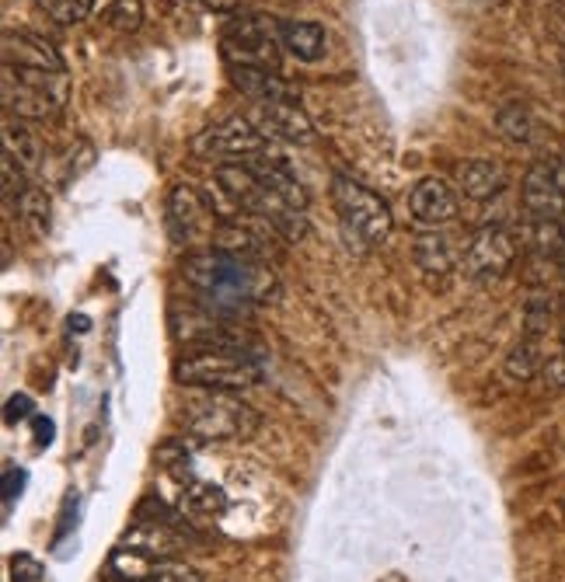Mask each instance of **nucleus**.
Returning <instances> with one entry per match:
<instances>
[{"instance_id": "1", "label": "nucleus", "mask_w": 565, "mask_h": 582, "mask_svg": "<svg viewBox=\"0 0 565 582\" xmlns=\"http://www.w3.org/2000/svg\"><path fill=\"white\" fill-rule=\"evenodd\" d=\"M182 276L213 315L237 318L242 310L269 304L279 294V279L266 262L234 258L224 252H195L182 262Z\"/></svg>"}, {"instance_id": "2", "label": "nucleus", "mask_w": 565, "mask_h": 582, "mask_svg": "<svg viewBox=\"0 0 565 582\" xmlns=\"http://www.w3.org/2000/svg\"><path fill=\"white\" fill-rule=\"evenodd\" d=\"M200 391V388H195ZM182 433L200 440V443H221V440H248L258 433V412L245 405L242 398H234V391H200L185 398L182 409Z\"/></svg>"}, {"instance_id": "3", "label": "nucleus", "mask_w": 565, "mask_h": 582, "mask_svg": "<svg viewBox=\"0 0 565 582\" xmlns=\"http://www.w3.org/2000/svg\"><path fill=\"white\" fill-rule=\"evenodd\" d=\"M258 377H263V360L242 349L189 346V352L175 363L179 384L200 391H245L258 384Z\"/></svg>"}, {"instance_id": "4", "label": "nucleus", "mask_w": 565, "mask_h": 582, "mask_svg": "<svg viewBox=\"0 0 565 582\" xmlns=\"http://www.w3.org/2000/svg\"><path fill=\"white\" fill-rule=\"evenodd\" d=\"M279 21L269 14H234L221 35V53L227 66L279 71Z\"/></svg>"}, {"instance_id": "5", "label": "nucleus", "mask_w": 565, "mask_h": 582, "mask_svg": "<svg viewBox=\"0 0 565 582\" xmlns=\"http://www.w3.org/2000/svg\"><path fill=\"white\" fill-rule=\"evenodd\" d=\"M332 203H335V213L342 220L345 234L360 237L363 244H384L391 237L395 220H391L387 203H384L377 192H371L366 186L353 182L350 174H335Z\"/></svg>"}, {"instance_id": "6", "label": "nucleus", "mask_w": 565, "mask_h": 582, "mask_svg": "<svg viewBox=\"0 0 565 582\" xmlns=\"http://www.w3.org/2000/svg\"><path fill=\"white\" fill-rule=\"evenodd\" d=\"M192 154L210 161H227V165H255L269 161V137L258 133V126L248 116H231L224 123H213L203 133L192 137Z\"/></svg>"}, {"instance_id": "7", "label": "nucleus", "mask_w": 565, "mask_h": 582, "mask_svg": "<svg viewBox=\"0 0 565 582\" xmlns=\"http://www.w3.org/2000/svg\"><path fill=\"white\" fill-rule=\"evenodd\" d=\"M516 252H520V241L513 231L507 227H482L475 231L468 241H465V258H461V268L478 279V283H489V279H499L510 273V265L516 262Z\"/></svg>"}, {"instance_id": "8", "label": "nucleus", "mask_w": 565, "mask_h": 582, "mask_svg": "<svg viewBox=\"0 0 565 582\" xmlns=\"http://www.w3.org/2000/svg\"><path fill=\"white\" fill-rule=\"evenodd\" d=\"M216 227H221V220L213 216L203 192H195L185 182L168 192V231H171V241L189 244V241H200L206 234H216Z\"/></svg>"}, {"instance_id": "9", "label": "nucleus", "mask_w": 565, "mask_h": 582, "mask_svg": "<svg viewBox=\"0 0 565 582\" xmlns=\"http://www.w3.org/2000/svg\"><path fill=\"white\" fill-rule=\"evenodd\" d=\"M248 119L258 126V133H266L273 140H287V144H311L315 140V126L303 116L297 102H255Z\"/></svg>"}, {"instance_id": "10", "label": "nucleus", "mask_w": 565, "mask_h": 582, "mask_svg": "<svg viewBox=\"0 0 565 582\" xmlns=\"http://www.w3.org/2000/svg\"><path fill=\"white\" fill-rule=\"evenodd\" d=\"M4 108L21 123H46V119L60 116L63 102L56 95H50L46 87L21 81L11 66H4Z\"/></svg>"}, {"instance_id": "11", "label": "nucleus", "mask_w": 565, "mask_h": 582, "mask_svg": "<svg viewBox=\"0 0 565 582\" xmlns=\"http://www.w3.org/2000/svg\"><path fill=\"white\" fill-rule=\"evenodd\" d=\"M408 210L426 227H444L458 216V195L440 178H423V182L408 192Z\"/></svg>"}, {"instance_id": "12", "label": "nucleus", "mask_w": 565, "mask_h": 582, "mask_svg": "<svg viewBox=\"0 0 565 582\" xmlns=\"http://www.w3.org/2000/svg\"><path fill=\"white\" fill-rule=\"evenodd\" d=\"M524 207L534 220H562L565 223V192L555 182L552 165H534L524 174Z\"/></svg>"}, {"instance_id": "13", "label": "nucleus", "mask_w": 565, "mask_h": 582, "mask_svg": "<svg viewBox=\"0 0 565 582\" xmlns=\"http://www.w3.org/2000/svg\"><path fill=\"white\" fill-rule=\"evenodd\" d=\"M4 63L8 66H29V71H67V63L56 53L50 39L32 32H8L4 35Z\"/></svg>"}, {"instance_id": "14", "label": "nucleus", "mask_w": 565, "mask_h": 582, "mask_svg": "<svg viewBox=\"0 0 565 582\" xmlns=\"http://www.w3.org/2000/svg\"><path fill=\"white\" fill-rule=\"evenodd\" d=\"M231 84L252 102H297V87L279 77V71H258V66H231Z\"/></svg>"}, {"instance_id": "15", "label": "nucleus", "mask_w": 565, "mask_h": 582, "mask_svg": "<svg viewBox=\"0 0 565 582\" xmlns=\"http://www.w3.org/2000/svg\"><path fill=\"white\" fill-rule=\"evenodd\" d=\"M412 255H416V265L423 268V273L447 276L454 265H461L465 244L447 231H426L416 237V244H412Z\"/></svg>"}, {"instance_id": "16", "label": "nucleus", "mask_w": 565, "mask_h": 582, "mask_svg": "<svg viewBox=\"0 0 565 582\" xmlns=\"http://www.w3.org/2000/svg\"><path fill=\"white\" fill-rule=\"evenodd\" d=\"M213 248L224 252V255H234V258H252V262H266L273 255L269 241L252 231L248 223H242V216L231 220V223H221L213 234Z\"/></svg>"}, {"instance_id": "17", "label": "nucleus", "mask_w": 565, "mask_h": 582, "mask_svg": "<svg viewBox=\"0 0 565 582\" xmlns=\"http://www.w3.org/2000/svg\"><path fill=\"white\" fill-rule=\"evenodd\" d=\"M454 182H458V189L468 199H475V203H486V199L507 189V171L495 161H461L454 168Z\"/></svg>"}, {"instance_id": "18", "label": "nucleus", "mask_w": 565, "mask_h": 582, "mask_svg": "<svg viewBox=\"0 0 565 582\" xmlns=\"http://www.w3.org/2000/svg\"><path fill=\"white\" fill-rule=\"evenodd\" d=\"M279 39L282 50L303 63H318L329 50V35L318 25V21H297V18H282L279 21Z\"/></svg>"}, {"instance_id": "19", "label": "nucleus", "mask_w": 565, "mask_h": 582, "mask_svg": "<svg viewBox=\"0 0 565 582\" xmlns=\"http://www.w3.org/2000/svg\"><path fill=\"white\" fill-rule=\"evenodd\" d=\"M119 544L129 548V551H140L147 558H171L182 548V533L168 530V527H158V523L137 520V527H129Z\"/></svg>"}, {"instance_id": "20", "label": "nucleus", "mask_w": 565, "mask_h": 582, "mask_svg": "<svg viewBox=\"0 0 565 582\" xmlns=\"http://www.w3.org/2000/svg\"><path fill=\"white\" fill-rule=\"evenodd\" d=\"M545 349H541V339H531V335H524L507 356L503 363V373L507 380H513V384H527V380H534L541 370H545Z\"/></svg>"}, {"instance_id": "21", "label": "nucleus", "mask_w": 565, "mask_h": 582, "mask_svg": "<svg viewBox=\"0 0 565 582\" xmlns=\"http://www.w3.org/2000/svg\"><path fill=\"white\" fill-rule=\"evenodd\" d=\"M0 137H4V154L14 158L25 171H32L42 158V144L35 140V133L29 126H21V119H4V129H0Z\"/></svg>"}, {"instance_id": "22", "label": "nucleus", "mask_w": 565, "mask_h": 582, "mask_svg": "<svg viewBox=\"0 0 565 582\" xmlns=\"http://www.w3.org/2000/svg\"><path fill=\"white\" fill-rule=\"evenodd\" d=\"M524 244L537 255H552V258H562L565 255V223L562 220H531L524 231H520Z\"/></svg>"}, {"instance_id": "23", "label": "nucleus", "mask_w": 565, "mask_h": 582, "mask_svg": "<svg viewBox=\"0 0 565 582\" xmlns=\"http://www.w3.org/2000/svg\"><path fill=\"white\" fill-rule=\"evenodd\" d=\"M182 496H185V509L203 512V517H221V512L227 509V491L221 485H213V482L189 478L185 488H182Z\"/></svg>"}, {"instance_id": "24", "label": "nucleus", "mask_w": 565, "mask_h": 582, "mask_svg": "<svg viewBox=\"0 0 565 582\" xmlns=\"http://www.w3.org/2000/svg\"><path fill=\"white\" fill-rule=\"evenodd\" d=\"M18 216L35 237L46 234L50 231V195H46V189L29 186L25 192H21L18 195Z\"/></svg>"}, {"instance_id": "25", "label": "nucleus", "mask_w": 565, "mask_h": 582, "mask_svg": "<svg viewBox=\"0 0 565 582\" xmlns=\"http://www.w3.org/2000/svg\"><path fill=\"white\" fill-rule=\"evenodd\" d=\"M108 572L119 582H150V572H154V562L140 551H129V548H116L108 554Z\"/></svg>"}, {"instance_id": "26", "label": "nucleus", "mask_w": 565, "mask_h": 582, "mask_svg": "<svg viewBox=\"0 0 565 582\" xmlns=\"http://www.w3.org/2000/svg\"><path fill=\"white\" fill-rule=\"evenodd\" d=\"M495 129L503 133L510 144H527L534 137V116L520 102H510V105L499 108Z\"/></svg>"}, {"instance_id": "27", "label": "nucleus", "mask_w": 565, "mask_h": 582, "mask_svg": "<svg viewBox=\"0 0 565 582\" xmlns=\"http://www.w3.org/2000/svg\"><path fill=\"white\" fill-rule=\"evenodd\" d=\"M137 520L168 527V530H175V533H182V537H195V530L179 517V512H175V509H168V506H164L161 499H154V496H147V499L137 502Z\"/></svg>"}, {"instance_id": "28", "label": "nucleus", "mask_w": 565, "mask_h": 582, "mask_svg": "<svg viewBox=\"0 0 565 582\" xmlns=\"http://www.w3.org/2000/svg\"><path fill=\"white\" fill-rule=\"evenodd\" d=\"M552 318H555L552 297L545 294V289H534V294L527 297V307H524V335H531V339H541V335L548 331Z\"/></svg>"}, {"instance_id": "29", "label": "nucleus", "mask_w": 565, "mask_h": 582, "mask_svg": "<svg viewBox=\"0 0 565 582\" xmlns=\"http://www.w3.org/2000/svg\"><path fill=\"white\" fill-rule=\"evenodd\" d=\"M105 25L122 35L137 32L143 25V4L140 0H113V4L105 8Z\"/></svg>"}, {"instance_id": "30", "label": "nucleus", "mask_w": 565, "mask_h": 582, "mask_svg": "<svg viewBox=\"0 0 565 582\" xmlns=\"http://www.w3.org/2000/svg\"><path fill=\"white\" fill-rule=\"evenodd\" d=\"M95 165V144L92 140H74L71 150L63 154V182H74Z\"/></svg>"}, {"instance_id": "31", "label": "nucleus", "mask_w": 565, "mask_h": 582, "mask_svg": "<svg viewBox=\"0 0 565 582\" xmlns=\"http://www.w3.org/2000/svg\"><path fill=\"white\" fill-rule=\"evenodd\" d=\"M150 582H203V572L195 565L175 562V558H158L154 572H150Z\"/></svg>"}, {"instance_id": "32", "label": "nucleus", "mask_w": 565, "mask_h": 582, "mask_svg": "<svg viewBox=\"0 0 565 582\" xmlns=\"http://www.w3.org/2000/svg\"><path fill=\"white\" fill-rule=\"evenodd\" d=\"M42 579V562L29 551L11 554V582H39Z\"/></svg>"}, {"instance_id": "33", "label": "nucleus", "mask_w": 565, "mask_h": 582, "mask_svg": "<svg viewBox=\"0 0 565 582\" xmlns=\"http://www.w3.org/2000/svg\"><path fill=\"white\" fill-rule=\"evenodd\" d=\"M32 412H35V405H32L29 394H11V398H8V409H4V422L14 425V422H21V419H29Z\"/></svg>"}, {"instance_id": "34", "label": "nucleus", "mask_w": 565, "mask_h": 582, "mask_svg": "<svg viewBox=\"0 0 565 582\" xmlns=\"http://www.w3.org/2000/svg\"><path fill=\"white\" fill-rule=\"evenodd\" d=\"M541 377H545L548 388L565 391V349H562L558 356H552V360L545 363V370H541Z\"/></svg>"}, {"instance_id": "35", "label": "nucleus", "mask_w": 565, "mask_h": 582, "mask_svg": "<svg viewBox=\"0 0 565 582\" xmlns=\"http://www.w3.org/2000/svg\"><path fill=\"white\" fill-rule=\"evenodd\" d=\"M25 482H29V475L21 472V467H8V472H4V502H8V509H11V502L21 496V488H25Z\"/></svg>"}, {"instance_id": "36", "label": "nucleus", "mask_w": 565, "mask_h": 582, "mask_svg": "<svg viewBox=\"0 0 565 582\" xmlns=\"http://www.w3.org/2000/svg\"><path fill=\"white\" fill-rule=\"evenodd\" d=\"M32 430H35V446H50V443H53V433H56L53 419H42V415H39Z\"/></svg>"}, {"instance_id": "37", "label": "nucleus", "mask_w": 565, "mask_h": 582, "mask_svg": "<svg viewBox=\"0 0 565 582\" xmlns=\"http://www.w3.org/2000/svg\"><path fill=\"white\" fill-rule=\"evenodd\" d=\"M552 174H555V182H558V189L565 192V161H555V165H552Z\"/></svg>"}, {"instance_id": "38", "label": "nucleus", "mask_w": 565, "mask_h": 582, "mask_svg": "<svg viewBox=\"0 0 565 582\" xmlns=\"http://www.w3.org/2000/svg\"><path fill=\"white\" fill-rule=\"evenodd\" d=\"M71 328H77V331H88V318H84V315L71 318Z\"/></svg>"}, {"instance_id": "39", "label": "nucleus", "mask_w": 565, "mask_h": 582, "mask_svg": "<svg viewBox=\"0 0 565 582\" xmlns=\"http://www.w3.org/2000/svg\"><path fill=\"white\" fill-rule=\"evenodd\" d=\"M558 268H562V276H565V255L558 258Z\"/></svg>"}]
</instances>
